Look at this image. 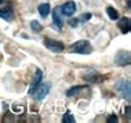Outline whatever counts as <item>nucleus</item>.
Masks as SVG:
<instances>
[{
	"mask_svg": "<svg viewBox=\"0 0 131 123\" xmlns=\"http://www.w3.org/2000/svg\"><path fill=\"white\" fill-rule=\"evenodd\" d=\"M72 51L76 53V54H90V53L93 51V47H91L90 42L79 40L72 46Z\"/></svg>",
	"mask_w": 131,
	"mask_h": 123,
	"instance_id": "nucleus-1",
	"label": "nucleus"
},
{
	"mask_svg": "<svg viewBox=\"0 0 131 123\" xmlns=\"http://www.w3.org/2000/svg\"><path fill=\"white\" fill-rule=\"evenodd\" d=\"M41 79H43V73H41L40 69H36V73H35L33 79H32V82H30V87H29V94L30 96L33 94V91L36 90V87L41 83Z\"/></svg>",
	"mask_w": 131,
	"mask_h": 123,
	"instance_id": "nucleus-7",
	"label": "nucleus"
},
{
	"mask_svg": "<svg viewBox=\"0 0 131 123\" xmlns=\"http://www.w3.org/2000/svg\"><path fill=\"white\" fill-rule=\"evenodd\" d=\"M50 87H51L50 83H41V84H39V86L36 87V90L33 91V94H32V96H33L35 100H37V101L43 100V98L47 96L48 93H50Z\"/></svg>",
	"mask_w": 131,
	"mask_h": 123,
	"instance_id": "nucleus-3",
	"label": "nucleus"
},
{
	"mask_svg": "<svg viewBox=\"0 0 131 123\" xmlns=\"http://www.w3.org/2000/svg\"><path fill=\"white\" fill-rule=\"evenodd\" d=\"M115 62L119 66H126L130 64V53L128 51H119L115 57Z\"/></svg>",
	"mask_w": 131,
	"mask_h": 123,
	"instance_id": "nucleus-5",
	"label": "nucleus"
},
{
	"mask_svg": "<svg viewBox=\"0 0 131 123\" xmlns=\"http://www.w3.org/2000/svg\"><path fill=\"white\" fill-rule=\"evenodd\" d=\"M90 18H91V14H84V15L81 17V19H84V21H86V19H90Z\"/></svg>",
	"mask_w": 131,
	"mask_h": 123,
	"instance_id": "nucleus-20",
	"label": "nucleus"
},
{
	"mask_svg": "<svg viewBox=\"0 0 131 123\" xmlns=\"http://www.w3.org/2000/svg\"><path fill=\"white\" fill-rule=\"evenodd\" d=\"M106 14H108V17L111 19H119V11L116 8H113V7H108L106 8Z\"/></svg>",
	"mask_w": 131,
	"mask_h": 123,
	"instance_id": "nucleus-14",
	"label": "nucleus"
},
{
	"mask_svg": "<svg viewBox=\"0 0 131 123\" xmlns=\"http://www.w3.org/2000/svg\"><path fill=\"white\" fill-rule=\"evenodd\" d=\"M83 89H86V87H84V86H73L72 89H69L68 91H66V96H68V97H75L76 94L80 93Z\"/></svg>",
	"mask_w": 131,
	"mask_h": 123,
	"instance_id": "nucleus-13",
	"label": "nucleus"
},
{
	"mask_svg": "<svg viewBox=\"0 0 131 123\" xmlns=\"http://www.w3.org/2000/svg\"><path fill=\"white\" fill-rule=\"evenodd\" d=\"M117 26H119V29L122 30L123 33H128V32H130V29H131V22H130V18H128V17H124V18L119 19Z\"/></svg>",
	"mask_w": 131,
	"mask_h": 123,
	"instance_id": "nucleus-9",
	"label": "nucleus"
},
{
	"mask_svg": "<svg viewBox=\"0 0 131 123\" xmlns=\"http://www.w3.org/2000/svg\"><path fill=\"white\" fill-rule=\"evenodd\" d=\"M3 3H4V0H0V4H3Z\"/></svg>",
	"mask_w": 131,
	"mask_h": 123,
	"instance_id": "nucleus-21",
	"label": "nucleus"
},
{
	"mask_svg": "<svg viewBox=\"0 0 131 123\" xmlns=\"http://www.w3.org/2000/svg\"><path fill=\"white\" fill-rule=\"evenodd\" d=\"M79 21L80 19H72V21H70V25H72V26H77V25H79Z\"/></svg>",
	"mask_w": 131,
	"mask_h": 123,
	"instance_id": "nucleus-19",
	"label": "nucleus"
},
{
	"mask_svg": "<svg viewBox=\"0 0 131 123\" xmlns=\"http://www.w3.org/2000/svg\"><path fill=\"white\" fill-rule=\"evenodd\" d=\"M62 13L61 10H59V7H55L54 10H52V21H54V25L57 29L61 30L62 29Z\"/></svg>",
	"mask_w": 131,
	"mask_h": 123,
	"instance_id": "nucleus-8",
	"label": "nucleus"
},
{
	"mask_svg": "<svg viewBox=\"0 0 131 123\" xmlns=\"http://www.w3.org/2000/svg\"><path fill=\"white\" fill-rule=\"evenodd\" d=\"M30 28H32V30H35V32H40L41 29H43V26H41V24L39 22V21H32L30 22Z\"/></svg>",
	"mask_w": 131,
	"mask_h": 123,
	"instance_id": "nucleus-16",
	"label": "nucleus"
},
{
	"mask_svg": "<svg viewBox=\"0 0 131 123\" xmlns=\"http://www.w3.org/2000/svg\"><path fill=\"white\" fill-rule=\"evenodd\" d=\"M116 90L117 93L126 100H130L131 97V84L130 80H120V82L116 83Z\"/></svg>",
	"mask_w": 131,
	"mask_h": 123,
	"instance_id": "nucleus-2",
	"label": "nucleus"
},
{
	"mask_svg": "<svg viewBox=\"0 0 131 123\" xmlns=\"http://www.w3.org/2000/svg\"><path fill=\"white\" fill-rule=\"evenodd\" d=\"M83 79L84 80H87V82H91V83H98V82H101V80H104L105 78L104 76H100V75H97V73H88V75H84L83 76Z\"/></svg>",
	"mask_w": 131,
	"mask_h": 123,
	"instance_id": "nucleus-10",
	"label": "nucleus"
},
{
	"mask_svg": "<svg viewBox=\"0 0 131 123\" xmlns=\"http://www.w3.org/2000/svg\"><path fill=\"white\" fill-rule=\"evenodd\" d=\"M59 10H61L62 15L70 17V15H73L75 11H76V4H75V2H66V3H63V4L59 7Z\"/></svg>",
	"mask_w": 131,
	"mask_h": 123,
	"instance_id": "nucleus-6",
	"label": "nucleus"
},
{
	"mask_svg": "<svg viewBox=\"0 0 131 123\" xmlns=\"http://www.w3.org/2000/svg\"><path fill=\"white\" fill-rule=\"evenodd\" d=\"M39 13H40V15L43 17V18H47V15L50 14V10H51V7L48 3H43V4H40L39 6Z\"/></svg>",
	"mask_w": 131,
	"mask_h": 123,
	"instance_id": "nucleus-11",
	"label": "nucleus"
},
{
	"mask_svg": "<svg viewBox=\"0 0 131 123\" xmlns=\"http://www.w3.org/2000/svg\"><path fill=\"white\" fill-rule=\"evenodd\" d=\"M10 119H13V115H11V114H7V115H6V116H4V118H3V120H4V122H8V120H10Z\"/></svg>",
	"mask_w": 131,
	"mask_h": 123,
	"instance_id": "nucleus-18",
	"label": "nucleus"
},
{
	"mask_svg": "<svg viewBox=\"0 0 131 123\" xmlns=\"http://www.w3.org/2000/svg\"><path fill=\"white\" fill-rule=\"evenodd\" d=\"M106 122H109V123H112V122H117V116H116V115H109L108 119H106Z\"/></svg>",
	"mask_w": 131,
	"mask_h": 123,
	"instance_id": "nucleus-17",
	"label": "nucleus"
},
{
	"mask_svg": "<svg viewBox=\"0 0 131 123\" xmlns=\"http://www.w3.org/2000/svg\"><path fill=\"white\" fill-rule=\"evenodd\" d=\"M0 17L3 19H11L13 18V10L11 7H6V8H0Z\"/></svg>",
	"mask_w": 131,
	"mask_h": 123,
	"instance_id": "nucleus-12",
	"label": "nucleus"
},
{
	"mask_svg": "<svg viewBox=\"0 0 131 123\" xmlns=\"http://www.w3.org/2000/svg\"><path fill=\"white\" fill-rule=\"evenodd\" d=\"M62 122L63 123H75L76 119H75V116H73L70 112H66V114L62 116Z\"/></svg>",
	"mask_w": 131,
	"mask_h": 123,
	"instance_id": "nucleus-15",
	"label": "nucleus"
},
{
	"mask_svg": "<svg viewBox=\"0 0 131 123\" xmlns=\"http://www.w3.org/2000/svg\"><path fill=\"white\" fill-rule=\"evenodd\" d=\"M44 46L51 50L52 53H61L63 51V43L62 42H58V40H54V39H44Z\"/></svg>",
	"mask_w": 131,
	"mask_h": 123,
	"instance_id": "nucleus-4",
	"label": "nucleus"
}]
</instances>
